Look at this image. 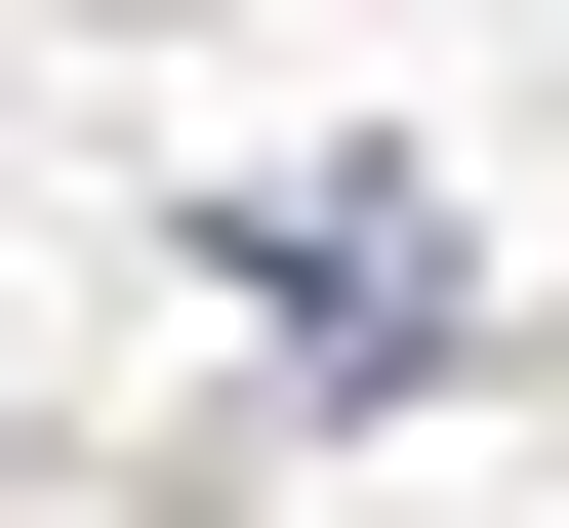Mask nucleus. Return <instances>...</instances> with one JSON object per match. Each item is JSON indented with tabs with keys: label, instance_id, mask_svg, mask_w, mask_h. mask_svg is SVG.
Returning <instances> with one entry per match:
<instances>
[{
	"label": "nucleus",
	"instance_id": "obj_1",
	"mask_svg": "<svg viewBox=\"0 0 569 528\" xmlns=\"http://www.w3.org/2000/svg\"><path fill=\"white\" fill-rule=\"evenodd\" d=\"M244 285H284V366H448V245H407V203H284Z\"/></svg>",
	"mask_w": 569,
	"mask_h": 528
}]
</instances>
